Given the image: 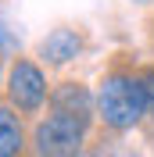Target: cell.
<instances>
[{
    "mask_svg": "<svg viewBox=\"0 0 154 157\" xmlns=\"http://www.w3.org/2000/svg\"><path fill=\"white\" fill-rule=\"evenodd\" d=\"M140 4H151V0H140Z\"/></svg>",
    "mask_w": 154,
    "mask_h": 157,
    "instance_id": "obj_10",
    "label": "cell"
},
{
    "mask_svg": "<svg viewBox=\"0 0 154 157\" xmlns=\"http://www.w3.org/2000/svg\"><path fill=\"white\" fill-rule=\"evenodd\" d=\"M83 47H86V36H83V29H75V25H58V29H50L47 36L39 39V61L43 64H50V68H58V64H68V61H75L79 54H83Z\"/></svg>",
    "mask_w": 154,
    "mask_h": 157,
    "instance_id": "obj_4",
    "label": "cell"
},
{
    "mask_svg": "<svg viewBox=\"0 0 154 157\" xmlns=\"http://www.w3.org/2000/svg\"><path fill=\"white\" fill-rule=\"evenodd\" d=\"M22 154H25L22 114L11 107L7 100H0V157H22Z\"/></svg>",
    "mask_w": 154,
    "mask_h": 157,
    "instance_id": "obj_6",
    "label": "cell"
},
{
    "mask_svg": "<svg viewBox=\"0 0 154 157\" xmlns=\"http://www.w3.org/2000/svg\"><path fill=\"white\" fill-rule=\"evenodd\" d=\"M50 111H61V114H83V118H93L97 107V97L90 93V86L83 82H58L50 89Z\"/></svg>",
    "mask_w": 154,
    "mask_h": 157,
    "instance_id": "obj_5",
    "label": "cell"
},
{
    "mask_svg": "<svg viewBox=\"0 0 154 157\" xmlns=\"http://www.w3.org/2000/svg\"><path fill=\"white\" fill-rule=\"evenodd\" d=\"M14 50H18V39H14V32H11L7 21H0V57H7Z\"/></svg>",
    "mask_w": 154,
    "mask_h": 157,
    "instance_id": "obj_7",
    "label": "cell"
},
{
    "mask_svg": "<svg viewBox=\"0 0 154 157\" xmlns=\"http://www.w3.org/2000/svg\"><path fill=\"white\" fill-rule=\"evenodd\" d=\"M7 104L18 114H36L43 104L50 100V89H47V75L32 57H11L7 64Z\"/></svg>",
    "mask_w": 154,
    "mask_h": 157,
    "instance_id": "obj_3",
    "label": "cell"
},
{
    "mask_svg": "<svg viewBox=\"0 0 154 157\" xmlns=\"http://www.w3.org/2000/svg\"><path fill=\"white\" fill-rule=\"evenodd\" d=\"M140 78H144V89H147V114L154 118V68H147Z\"/></svg>",
    "mask_w": 154,
    "mask_h": 157,
    "instance_id": "obj_8",
    "label": "cell"
},
{
    "mask_svg": "<svg viewBox=\"0 0 154 157\" xmlns=\"http://www.w3.org/2000/svg\"><path fill=\"white\" fill-rule=\"evenodd\" d=\"M86 132H90V118L54 111L32 128V154L36 157H79Z\"/></svg>",
    "mask_w": 154,
    "mask_h": 157,
    "instance_id": "obj_2",
    "label": "cell"
},
{
    "mask_svg": "<svg viewBox=\"0 0 154 157\" xmlns=\"http://www.w3.org/2000/svg\"><path fill=\"white\" fill-rule=\"evenodd\" d=\"M100 157H115V154H100Z\"/></svg>",
    "mask_w": 154,
    "mask_h": 157,
    "instance_id": "obj_9",
    "label": "cell"
},
{
    "mask_svg": "<svg viewBox=\"0 0 154 157\" xmlns=\"http://www.w3.org/2000/svg\"><path fill=\"white\" fill-rule=\"evenodd\" d=\"M97 118L115 132H129L147 118V89L133 71H107L97 89Z\"/></svg>",
    "mask_w": 154,
    "mask_h": 157,
    "instance_id": "obj_1",
    "label": "cell"
}]
</instances>
